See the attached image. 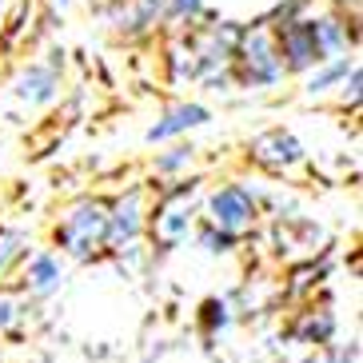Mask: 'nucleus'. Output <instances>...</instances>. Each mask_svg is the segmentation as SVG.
Segmentation results:
<instances>
[{
  "label": "nucleus",
  "mask_w": 363,
  "mask_h": 363,
  "mask_svg": "<svg viewBox=\"0 0 363 363\" xmlns=\"http://www.w3.org/2000/svg\"><path fill=\"white\" fill-rule=\"evenodd\" d=\"M232 80L244 92H272L288 80L284 60L276 52V36L264 21L240 24V40H235L232 52Z\"/></svg>",
  "instance_id": "f03ea898"
},
{
  "label": "nucleus",
  "mask_w": 363,
  "mask_h": 363,
  "mask_svg": "<svg viewBox=\"0 0 363 363\" xmlns=\"http://www.w3.org/2000/svg\"><path fill=\"white\" fill-rule=\"evenodd\" d=\"M96 4H104V0H96Z\"/></svg>",
  "instance_id": "bb28decb"
},
{
  "label": "nucleus",
  "mask_w": 363,
  "mask_h": 363,
  "mask_svg": "<svg viewBox=\"0 0 363 363\" xmlns=\"http://www.w3.org/2000/svg\"><path fill=\"white\" fill-rule=\"evenodd\" d=\"M355 65H359L355 56H331V60L315 65L308 76H303V96L323 100V96H331V92H340V84L347 80V72H352Z\"/></svg>",
  "instance_id": "ddd939ff"
},
{
  "label": "nucleus",
  "mask_w": 363,
  "mask_h": 363,
  "mask_svg": "<svg viewBox=\"0 0 363 363\" xmlns=\"http://www.w3.org/2000/svg\"><path fill=\"white\" fill-rule=\"evenodd\" d=\"M331 335H335V315H331L328 308H311V311H303L299 315V323L291 328V340L296 343H308V347H331Z\"/></svg>",
  "instance_id": "2eb2a0df"
},
{
  "label": "nucleus",
  "mask_w": 363,
  "mask_h": 363,
  "mask_svg": "<svg viewBox=\"0 0 363 363\" xmlns=\"http://www.w3.org/2000/svg\"><path fill=\"white\" fill-rule=\"evenodd\" d=\"M311 21H315V40H320L323 60L359 52V12H340V9L320 4L311 12Z\"/></svg>",
  "instance_id": "9b49d317"
},
{
  "label": "nucleus",
  "mask_w": 363,
  "mask_h": 363,
  "mask_svg": "<svg viewBox=\"0 0 363 363\" xmlns=\"http://www.w3.org/2000/svg\"><path fill=\"white\" fill-rule=\"evenodd\" d=\"M160 65H164L168 84H196V60H192V48H188L184 33H172V36H168Z\"/></svg>",
  "instance_id": "4468645a"
},
{
  "label": "nucleus",
  "mask_w": 363,
  "mask_h": 363,
  "mask_svg": "<svg viewBox=\"0 0 363 363\" xmlns=\"http://www.w3.org/2000/svg\"><path fill=\"white\" fill-rule=\"evenodd\" d=\"M21 315H24V299L16 296V291L0 288V335L16 328V323H21Z\"/></svg>",
  "instance_id": "412c9836"
},
{
  "label": "nucleus",
  "mask_w": 363,
  "mask_h": 363,
  "mask_svg": "<svg viewBox=\"0 0 363 363\" xmlns=\"http://www.w3.org/2000/svg\"><path fill=\"white\" fill-rule=\"evenodd\" d=\"M148 232V188L132 184L128 192H120L116 200H108V232H104V252L120 256L140 247Z\"/></svg>",
  "instance_id": "0eeeda50"
},
{
  "label": "nucleus",
  "mask_w": 363,
  "mask_h": 363,
  "mask_svg": "<svg viewBox=\"0 0 363 363\" xmlns=\"http://www.w3.org/2000/svg\"><path fill=\"white\" fill-rule=\"evenodd\" d=\"M192 240H196V247H203V252H208V256H228V252L240 244L235 235L220 232V228H212V224H203V220L192 228Z\"/></svg>",
  "instance_id": "aec40b11"
},
{
  "label": "nucleus",
  "mask_w": 363,
  "mask_h": 363,
  "mask_svg": "<svg viewBox=\"0 0 363 363\" xmlns=\"http://www.w3.org/2000/svg\"><path fill=\"white\" fill-rule=\"evenodd\" d=\"M208 16V0H164V33H184Z\"/></svg>",
  "instance_id": "a211bd4d"
},
{
  "label": "nucleus",
  "mask_w": 363,
  "mask_h": 363,
  "mask_svg": "<svg viewBox=\"0 0 363 363\" xmlns=\"http://www.w3.org/2000/svg\"><path fill=\"white\" fill-rule=\"evenodd\" d=\"M276 36V52L284 60V72L288 76H303L311 72L315 65H323V52H320V40H315V21L308 16H299V21H288V24H276L272 28Z\"/></svg>",
  "instance_id": "1a4fd4ad"
},
{
  "label": "nucleus",
  "mask_w": 363,
  "mask_h": 363,
  "mask_svg": "<svg viewBox=\"0 0 363 363\" xmlns=\"http://www.w3.org/2000/svg\"><path fill=\"white\" fill-rule=\"evenodd\" d=\"M208 124H212V108L208 104H200V100H172L148 124L144 140L148 144H176V140H188L192 132L208 128Z\"/></svg>",
  "instance_id": "9d476101"
},
{
  "label": "nucleus",
  "mask_w": 363,
  "mask_h": 363,
  "mask_svg": "<svg viewBox=\"0 0 363 363\" xmlns=\"http://www.w3.org/2000/svg\"><path fill=\"white\" fill-rule=\"evenodd\" d=\"M60 88H65V48H48L44 56H33L9 80L12 100L24 108H48L60 96Z\"/></svg>",
  "instance_id": "39448f33"
},
{
  "label": "nucleus",
  "mask_w": 363,
  "mask_h": 363,
  "mask_svg": "<svg viewBox=\"0 0 363 363\" xmlns=\"http://www.w3.org/2000/svg\"><path fill=\"white\" fill-rule=\"evenodd\" d=\"M328 9H340V12H359V0H320Z\"/></svg>",
  "instance_id": "b1692460"
},
{
  "label": "nucleus",
  "mask_w": 363,
  "mask_h": 363,
  "mask_svg": "<svg viewBox=\"0 0 363 363\" xmlns=\"http://www.w3.org/2000/svg\"><path fill=\"white\" fill-rule=\"evenodd\" d=\"M44 4H48L52 12H68V4H72V0H44Z\"/></svg>",
  "instance_id": "393cba45"
},
{
  "label": "nucleus",
  "mask_w": 363,
  "mask_h": 363,
  "mask_svg": "<svg viewBox=\"0 0 363 363\" xmlns=\"http://www.w3.org/2000/svg\"><path fill=\"white\" fill-rule=\"evenodd\" d=\"M65 276H68V264L56 256L52 247H40L21 264L16 279H21V291L28 299H52L56 291L65 288Z\"/></svg>",
  "instance_id": "f8f14e48"
},
{
  "label": "nucleus",
  "mask_w": 363,
  "mask_h": 363,
  "mask_svg": "<svg viewBox=\"0 0 363 363\" xmlns=\"http://www.w3.org/2000/svg\"><path fill=\"white\" fill-rule=\"evenodd\" d=\"M200 160V152H196V144H188V140H176L168 152H156L152 156V172L160 176V180H184L188 172H192V164Z\"/></svg>",
  "instance_id": "dca6fc26"
},
{
  "label": "nucleus",
  "mask_w": 363,
  "mask_h": 363,
  "mask_svg": "<svg viewBox=\"0 0 363 363\" xmlns=\"http://www.w3.org/2000/svg\"><path fill=\"white\" fill-rule=\"evenodd\" d=\"M228 323H232V303L228 299H203L200 303V328L208 340H216L220 331H228Z\"/></svg>",
  "instance_id": "6ab92c4d"
},
{
  "label": "nucleus",
  "mask_w": 363,
  "mask_h": 363,
  "mask_svg": "<svg viewBox=\"0 0 363 363\" xmlns=\"http://www.w3.org/2000/svg\"><path fill=\"white\" fill-rule=\"evenodd\" d=\"M299 363H359V347L343 343V347H320V352L303 355Z\"/></svg>",
  "instance_id": "4be33fe9"
},
{
  "label": "nucleus",
  "mask_w": 363,
  "mask_h": 363,
  "mask_svg": "<svg viewBox=\"0 0 363 363\" xmlns=\"http://www.w3.org/2000/svg\"><path fill=\"white\" fill-rule=\"evenodd\" d=\"M200 220L240 240V235H247L259 220V192L252 184H240V180L208 188V192H203V203H200Z\"/></svg>",
  "instance_id": "20e7f679"
},
{
  "label": "nucleus",
  "mask_w": 363,
  "mask_h": 363,
  "mask_svg": "<svg viewBox=\"0 0 363 363\" xmlns=\"http://www.w3.org/2000/svg\"><path fill=\"white\" fill-rule=\"evenodd\" d=\"M0 12H4V0H0Z\"/></svg>",
  "instance_id": "a878e982"
},
{
  "label": "nucleus",
  "mask_w": 363,
  "mask_h": 363,
  "mask_svg": "<svg viewBox=\"0 0 363 363\" xmlns=\"http://www.w3.org/2000/svg\"><path fill=\"white\" fill-rule=\"evenodd\" d=\"M203 180L196 176H184V180H172L156 188V200L148 203V232L164 252L180 247L192 240V228L200 224V203H203Z\"/></svg>",
  "instance_id": "f257e3e1"
},
{
  "label": "nucleus",
  "mask_w": 363,
  "mask_h": 363,
  "mask_svg": "<svg viewBox=\"0 0 363 363\" xmlns=\"http://www.w3.org/2000/svg\"><path fill=\"white\" fill-rule=\"evenodd\" d=\"M359 84H363V72H359V65L352 68V72H347V80H343L340 84V92H335V96H340V104L343 108H359Z\"/></svg>",
  "instance_id": "5701e85b"
},
{
  "label": "nucleus",
  "mask_w": 363,
  "mask_h": 363,
  "mask_svg": "<svg viewBox=\"0 0 363 363\" xmlns=\"http://www.w3.org/2000/svg\"><path fill=\"white\" fill-rule=\"evenodd\" d=\"M104 232H108V200L100 196H80L68 203L52 228V252L60 259H92L104 252Z\"/></svg>",
  "instance_id": "7ed1b4c3"
},
{
  "label": "nucleus",
  "mask_w": 363,
  "mask_h": 363,
  "mask_svg": "<svg viewBox=\"0 0 363 363\" xmlns=\"http://www.w3.org/2000/svg\"><path fill=\"white\" fill-rule=\"evenodd\" d=\"M33 256V240L24 232H12V228H0V279L16 276L21 264Z\"/></svg>",
  "instance_id": "f3484780"
},
{
  "label": "nucleus",
  "mask_w": 363,
  "mask_h": 363,
  "mask_svg": "<svg viewBox=\"0 0 363 363\" xmlns=\"http://www.w3.org/2000/svg\"><path fill=\"white\" fill-rule=\"evenodd\" d=\"M96 16L124 44H140L164 33V0H104L96 4Z\"/></svg>",
  "instance_id": "423d86ee"
},
{
  "label": "nucleus",
  "mask_w": 363,
  "mask_h": 363,
  "mask_svg": "<svg viewBox=\"0 0 363 363\" xmlns=\"http://www.w3.org/2000/svg\"><path fill=\"white\" fill-rule=\"evenodd\" d=\"M247 160L256 164V168L272 172V176H291L296 168L308 164V148H303V140L291 128H279L276 124V128H264L247 140Z\"/></svg>",
  "instance_id": "6e6552de"
}]
</instances>
